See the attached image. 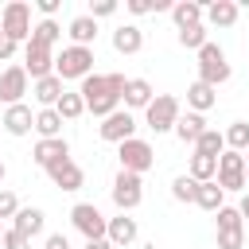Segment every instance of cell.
<instances>
[{
  "instance_id": "obj_36",
  "label": "cell",
  "mask_w": 249,
  "mask_h": 249,
  "mask_svg": "<svg viewBox=\"0 0 249 249\" xmlns=\"http://www.w3.org/2000/svg\"><path fill=\"white\" fill-rule=\"evenodd\" d=\"M117 12V0H89V19H105V16H113Z\"/></svg>"
},
{
  "instance_id": "obj_10",
  "label": "cell",
  "mask_w": 249,
  "mask_h": 249,
  "mask_svg": "<svg viewBox=\"0 0 249 249\" xmlns=\"http://www.w3.org/2000/svg\"><path fill=\"white\" fill-rule=\"evenodd\" d=\"M214 183H218L222 191H241V187H245V156L226 148V152L218 156V175H214Z\"/></svg>"
},
{
  "instance_id": "obj_14",
  "label": "cell",
  "mask_w": 249,
  "mask_h": 249,
  "mask_svg": "<svg viewBox=\"0 0 249 249\" xmlns=\"http://www.w3.org/2000/svg\"><path fill=\"white\" fill-rule=\"evenodd\" d=\"M47 175H51V183L62 187V191H78V187L86 183V171H82L74 160H58V163H51Z\"/></svg>"
},
{
  "instance_id": "obj_30",
  "label": "cell",
  "mask_w": 249,
  "mask_h": 249,
  "mask_svg": "<svg viewBox=\"0 0 249 249\" xmlns=\"http://www.w3.org/2000/svg\"><path fill=\"white\" fill-rule=\"evenodd\" d=\"M58 39H62V27H58L54 19H39V23L31 27V39H27V43H39V47H51V51H54Z\"/></svg>"
},
{
  "instance_id": "obj_17",
  "label": "cell",
  "mask_w": 249,
  "mask_h": 249,
  "mask_svg": "<svg viewBox=\"0 0 249 249\" xmlns=\"http://www.w3.org/2000/svg\"><path fill=\"white\" fill-rule=\"evenodd\" d=\"M136 218H128V214H117V218H109V226H105V237H109V245L113 249H124V245H132L136 241Z\"/></svg>"
},
{
  "instance_id": "obj_20",
  "label": "cell",
  "mask_w": 249,
  "mask_h": 249,
  "mask_svg": "<svg viewBox=\"0 0 249 249\" xmlns=\"http://www.w3.org/2000/svg\"><path fill=\"white\" fill-rule=\"evenodd\" d=\"M237 12H241V8H237L233 0H214V4L202 8V19H206L210 27H233V23H237Z\"/></svg>"
},
{
  "instance_id": "obj_43",
  "label": "cell",
  "mask_w": 249,
  "mask_h": 249,
  "mask_svg": "<svg viewBox=\"0 0 249 249\" xmlns=\"http://www.w3.org/2000/svg\"><path fill=\"white\" fill-rule=\"evenodd\" d=\"M86 249H113L109 237H97V241H86Z\"/></svg>"
},
{
  "instance_id": "obj_18",
  "label": "cell",
  "mask_w": 249,
  "mask_h": 249,
  "mask_svg": "<svg viewBox=\"0 0 249 249\" xmlns=\"http://www.w3.org/2000/svg\"><path fill=\"white\" fill-rule=\"evenodd\" d=\"M43 226H47V214H43L39 206H19V210H16V218H12V230H16V233H23L27 241H31L35 233H43Z\"/></svg>"
},
{
  "instance_id": "obj_42",
  "label": "cell",
  "mask_w": 249,
  "mask_h": 249,
  "mask_svg": "<svg viewBox=\"0 0 249 249\" xmlns=\"http://www.w3.org/2000/svg\"><path fill=\"white\" fill-rule=\"evenodd\" d=\"M43 249H70V241H66V233H51Z\"/></svg>"
},
{
  "instance_id": "obj_47",
  "label": "cell",
  "mask_w": 249,
  "mask_h": 249,
  "mask_svg": "<svg viewBox=\"0 0 249 249\" xmlns=\"http://www.w3.org/2000/svg\"><path fill=\"white\" fill-rule=\"evenodd\" d=\"M4 175H8V167H4V160H0V183H4Z\"/></svg>"
},
{
  "instance_id": "obj_39",
  "label": "cell",
  "mask_w": 249,
  "mask_h": 249,
  "mask_svg": "<svg viewBox=\"0 0 249 249\" xmlns=\"http://www.w3.org/2000/svg\"><path fill=\"white\" fill-rule=\"evenodd\" d=\"M35 8L43 12V19H54V12L62 8V0H35Z\"/></svg>"
},
{
  "instance_id": "obj_40",
  "label": "cell",
  "mask_w": 249,
  "mask_h": 249,
  "mask_svg": "<svg viewBox=\"0 0 249 249\" xmlns=\"http://www.w3.org/2000/svg\"><path fill=\"white\" fill-rule=\"evenodd\" d=\"M12 58H16V43L0 35V62H12Z\"/></svg>"
},
{
  "instance_id": "obj_13",
  "label": "cell",
  "mask_w": 249,
  "mask_h": 249,
  "mask_svg": "<svg viewBox=\"0 0 249 249\" xmlns=\"http://www.w3.org/2000/svg\"><path fill=\"white\" fill-rule=\"evenodd\" d=\"M23 93H27V74H23V66L0 70V101H4V105H19Z\"/></svg>"
},
{
  "instance_id": "obj_12",
  "label": "cell",
  "mask_w": 249,
  "mask_h": 249,
  "mask_svg": "<svg viewBox=\"0 0 249 249\" xmlns=\"http://www.w3.org/2000/svg\"><path fill=\"white\" fill-rule=\"evenodd\" d=\"M101 140H109V144H124V140H132L136 136V117L128 113V109H117V113H109L105 121H101Z\"/></svg>"
},
{
  "instance_id": "obj_27",
  "label": "cell",
  "mask_w": 249,
  "mask_h": 249,
  "mask_svg": "<svg viewBox=\"0 0 249 249\" xmlns=\"http://www.w3.org/2000/svg\"><path fill=\"white\" fill-rule=\"evenodd\" d=\"M214 101H218L214 86H206V82H191V89H187V105H191V113H206V109H214Z\"/></svg>"
},
{
  "instance_id": "obj_9",
  "label": "cell",
  "mask_w": 249,
  "mask_h": 249,
  "mask_svg": "<svg viewBox=\"0 0 249 249\" xmlns=\"http://www.w3.org/2000/svg\"><path fill=\"white\" fill-rule=\"evenodd\" d=\"M245 245V218L237 214V206H222L218 210V249H241Z\"/></svg>"
},
{
  "instance_id": "obj_34",
  "label": "cell",
  "mask_w": 249,
  "mask_h": 249,
  "mask_svg": "<svg viewBox=\"0 0 249 249\" xmlns=\"http://www.w3.org/2000/svg\"><path fill=\"white\" fill-rule=\"evenodd\" d=\"M210 39H206V27L202 23H195V27H183L179 31V47H187V51H202Z\"/></svg>"
},
{
  "instance_id": "obj_24",
  "label": "cell",
  "mask_w": 249,
  "mask_h": 249,
  "mask_svg": "<svg viewBox=\"0 0 249 249\" xmlns=\"http://www.w3.org/2000/svg\"><path fill=\"white\" fill-rule=\"evenodd\" d=\"M66 35H70L74 47H89V43L97 39V19H89V16H74L70 27H66Z\"/></svg>"
},
{
  "instance_id": "obj_2",
  "label": "cell",
  "mask_w": 249,
  "mask_h": 249,
  "mask_svg": "<svg viewBox=\"0 0 249 249\" xmlns=\"http://www.w3.org/2000/svg\"><path fill=\"white\" fill-rule=\"evenodd\" d=\"M54 74L62 78V82H82V78H89L93 74V47H62V54H54Z\"/></svg>"
},
{
  "instance_id": "obj_45",
  "label": "cell",
  "mask_w": 249,
  "mask_h": 249,
  "mask_svg": "<svg viewBox=\"0 0 249 249\" xmlns=\"http://www.w3.org/2000/svg\"><path fill=\"white\" fill-rule=\"evenodd\" d=\"M237 214H241V218H249V195L241 198V206H237Z\"/></svg>"
},
{
  "instance_id": "obj_38",
  "label": "cell",
  "mask_w": 249,
  "mask_h": 249,
  "mask_svg": "<svg viewBox=\"0 0 249 249\" xmlns=\"http://www.w3.org/2000/svg\"><path fill=\"white\" fill-rule=\"evenodd\" d=\"M0 245H4V249H31V241H27L23 233H16V230H4Z\"/></svg>"
},
{
  "instance_id": "obj_11",
  "label": "cell",
  "mask_w": 249,
  "mask_h": 249,
  "mask_svg": "<svg viewBox=\"0 0 249 249\" xmlns=\"http://www.w3.org/2000/svg\"><path fill=\"white\" fill-rule=\"evenodd\" d=\"M23 74L27 78H51L54 74V51L39 47V43H23Z\"/></svg>"
},
{
  "instance_id": "obj_44",
  "label": "cell",
  "mask_w": 249,
  "mask_h": 249,
  "mask_svg": "<svg viewBox=\"0 0 249 249\" xmlns=\"http://www.w3.org/2000/svg\"><path fill=\"white\" fill-rule=\"evenodd\" d=\"M152 12H171V0H152Z\"/></svg>"
},
{
  "instance_id": "obj_5",
  "label": "cell",
  "mask_w": 249,
  "mask_h": 249,
  "mask_svg": "<svg viewBox=\"0 0 249 249\" xmlns=\"http://www.w3.org/2000/svg\"><path fill=\"white\" fill-rule=\"evenodd\" d=\"M179 97H171V93H156L152 97V105L144 109V124L152 128V132H171L175 128V121H179Z\"/></svg>"
},
{
  "instance_id": "obj_15",
  "label": "cell",
  "mask_w": 249,
  "mask_h": 249,
  "mask_svg": "<svg viewBox=\"0 0 249 249\" xmlns=\"http://www.w3.org/2000/svg\"><path fill=\"white\" fill-rule=\"evenodd\" d=\"M152 97H156V89H152V82H148V78H128V82H124L121 101H124V109H128V113H132V109H148V105H152Z\"/></svg>"
},
{
  "instance_id": "obj_29",
  "label": "cell",
  "mask_w": 249,
  "mask_h": 249,
  "mask_svg": "<svg viewBox=\"0 0 249 249\" xmlns=\"http://www.w3.org/2000/svg\"><path fill=\"white\" fill-rule=\"evenodd\" d=\"M35 132H39V140L62 136V117H58L54 109H39V113H35Z\"/></svg>"
},
{
  "instance_id": "obj_32",
  "label": "cell",
  "mask_w": 249,
  "mask_h": 249,
  "mask_svg": "<svg viewBox=\"0 0 249 249\" xmlns=\"http://www.w3.org/2000/svg\"><path fill=\"white\" fill-rule=\"evenodd\" d=\"M187 175L195 179V183H210L214 175H218V160H210V156H191V167H187Z\"/></svg>"
},
{
  "instance_id": "obj_35",
  "label": "cell",
  "mask_w": 249,
  "mask_h": 249,
  "mask_svg": "<svg viewBox=\"0 0 249 249\" xmlns=\"http://www.w3.org/2000/svg\"><path fill=\"white\" fill-rule=\"evenodd\" d=\"M195 191H198V183L191 175H175L171 179V198L175 202H195Z\"/></svg>"
},
{
  "instance_id": "obj_33",
  "label": "cell",
  "mask_w": 249,
  "mask_h": 249,
  "mask_svg": "<svg viewBox=\"0 0 249 249\" xmlns=\"http://www.w3.org/2000/svg\"><path fill=\"white\" fill-rule=\"evenodd\" d=\"M222 136H226V148L230 152H245L249 148V121H233Z\"/></svg>"
},
{
  "instance_id": "obj_41",
  "label": "cell",
  "mask_w": 249,
  "mask_h": 249,
  "mask_svg": "<svg viewBox=\"0 0 249 249\" xmlns=\"http://www.w3.org/2000/svg\"><path fill=\"white\" fill-rule=\"evenodd\" d=\"M128 12L132 16H148L152 12V0H128Z\"/></svg>"
},
{
  "instance_id": "obj_22",
  "label": "cell",
  "mask_w": 249,
  "mask_h": 249,
  "mask_svg": "<svg viewBox=\"0 0 249 249\" xmlns=\"http://www.w3.org/2000/svg\"><path fill=\"white\" fill-rule=\"evenodd\" d=\"M183 144H195L202 132H206V121H202V113H179V121H175V128H171Z\"/></svg>"
},
{
  "instance_id": "obj_31",
  "label": "cell",
  "mask_w": 249,
  "mask_h": 249,
  "mask_svg": "<svg viewBox=\"0 0 249 249\" xmlns=\"http://www.w3.org/2000/svg\"><path fill=\"white\" fill-rule=\"evenodd\" d=\"M195 152H198V156H210V160H218V156L226 152V136H222L218 128H206V132L195 140Z\"/></svg>"
},
{
  "instance_id": "obj_23",
  "label": "cell",
  "mask_w": 249,
  "mask_h": 249,
  "mask_svg": "<svg viewBox=\"0 0 249 249\" xmlns=\"http://www.w3.org/2000/svg\"><path fill=\"white\" fill-rule=\"evenodd\" d=\"M171 19H175L179 31L183 27H195V23H202V4L198 0H175L171 4Z\"/></svg>"
},
{
  "instance_id": "obj_3",
  "label": "cell",
  "mask_w": 249,
  "mask_h": 249,
  "mask_svg": "<svg viewBox=\"0 0 249 249\" xmlns=\"http://www.w3.org/2000/svg\"><path fill=\"white\" fill-rule=\"evenodd\" d=\"M0 35H4V39H12L16 47L31 39V8H27L23 0L4 4V12H0Z\"/></svg>"
},
{
  "instance_id": "obj_6",
  "label": "cell",
  "mask_w": 249,
  "mask_h": 249,
  "mask_svg": "<svg viewBox=\"0 0 249 249\" xmlns=\"http://www.w3.org/2000/svg\"><path fill=\"white\" fill-rule=\"evenodd\" d=\"M117 156H121V171H132V175H144V171L156 163L152 144H148V140H140V136H132V140L117 144Z\"/></svg>"
},
{
  "instance_id": "obj_48",
  "label": "cell",
  "mask_w": 249,
  "mask_h": 249,
  "mask_svg": "<svg viewBox=\"0 0 249 249\" xmlns=\"http://www.w3.org/2000/svg\"><path fill=\"white\" fill-rule=\"evenodd\" d=\"M0 237H4V226H0Z\"/></svg>"
},
{
  "instance_id": "obj_21",
  "label": "cell",
  "mask_w": 249,
  "mask_h": 249,
  "mask_svg": "<svg viewBox=\"0 0 249 249\" xmlns=\"http://www.w3.org/2000/svg\"><path fill=\"white\" fill-rule=\"evenodd\" d=\"M144 47V31L136 27V23H121L117 31H113V51L117 54H136Z\"/></svg>"
},
{
  "instance_id": "obj_26",
  "label": "cell",
  "mask_w": 249,
  "mask_h": 249,
  "mask_svg": "<svg viewBox=\"0 0 249 249\" xmlns=\"http://www.w3.org/2000/svg\"><path fill=\"white\" fill-rule=\"evenodd\" d=\"M58 97H62V78H58V74H51V78H39V82H35V101H39L43 109H54V105H58Z\"/></svg>"
},
{
  "instance_id": "obj_1",
  "label": "cell",
  "mask_w": 249,
  "mask_h": 249,
  "mask_svg": "<svg viewBox=\"0 0 249 249\" xmlns=\"http://www.w3.org/2000/svg\"><path fill=\"white\" fill-rule=\"evenodd\" d=\"M124 74H89V78H82V101H86V113H93V117H109V113H117L121 109V93H124Z\"/></svg>"
},
{
  "instance_id": "obj_8",
  "label": "cell",
  "mask_w": 249,
  "mask_h": 249,
  "mask_svg": "<svg viewBox=\"0 0 249 249\" xmlns=\"http://www.w3.org/2000/svg\"><path fill=\"white\" fill-rule=\"evenodd\" d=\"M70 222H74V230L86 237V241H97V237H105V226H109V218L93 206V202H78L74 210H70Z\"/></svg>"
},
{
  "instance_id": "obj_4",
  "label": "cell",
  "mask_w": 249,
  "mask_h": 249,
  "mask_svg": "<svg viewBox=\"0 0 249 249\" xmlns=\"http://www.w3.org/2000/svg\"><path fill=\"white\" fill-rule=\"evenodd\" d=\"M198 82H206V86H222V82H230V62H226V51L218 47V43H206L202 51H198Z\"/></svg>"
},
{
  "instance_id": "obj_37",
  "label": "cell",
  "mask_w": 249,
  "mask_h": 249,
  "mask_svg": "<svg viewBox=\"0 0 249 249\" xmlns=\"http://www.w3.org/2000/svg\"><path fill=\"white\" fill-rule=\"evenodd\" d=\"M16 210H19V198L0 187V218H16Z\"/></svg>"
},
{
  "instance_id": "obj_19",
  "label": "cell",
  "mask_w": 249,
  "mask_h": 249,
  "mask_svg": "<svg viewBox=\"0 0 249 249\" xmlns=\"http://www.w3.org/2000/svg\"><path fill=\"white\" fill-rule=\"evenodd\" d=\"M43 171L51 167V163H58V160H70V144L62 140V136H54V140H39L35 144V156H31Z\"/></svg>"
},
{
  "instance_id": "obj_7",
  "label": "cell",
  "mask_w": 249,
  "mask_h": 249,
  "mask_svg": "<svg viewBox=\"0 0 249 249\" xmlns=\"http://www.w3.org/2000/svg\"><path fill=\"white\" fill-rule=\"evenodd\" d=\"M113 202H117V210L121 214H128V210H136L140 206V198H144V179L140 175H132V171H121L117 179H113Z\"/></svg>"
},
{
  "instance_id": "obj_46",
  "label": "cell",
  "mask_w": 249,
  "mask_h": 249,
  "mask_svg": "<svg viewBox=\"0 0 249 249\" xmlns=\"http://www.w3.org/2000/svg\"><path fill=\"white\" fill-rule=\"evenodd\" d=\"M241 156H245V187H249V148H245Z\"/></svg>"
},
{
  "instance_id": "obj_28",
  "label": "cell",
  "mask_w": 249,
  "mask_h": 249,
  "mask_svg": "<svg viewBox=\"0 0 249 249\" xmlns=\"http://www.w3.org/2000/svg\"><path fill=\"white\" fill-rule=\"evenodd\" d=\"M54 113H58L62 121H78V117L86 113V101H82V93H78V89H62V97H58Z\"/></svg>"
},
{
  "instance_id": "obj_25",
  "label": "cell",
  "mask_w": 249,
  "mask_h": 249,
  "mask_svg": "<svg viewBox=\"0 0 249 249\" xmlns=\"http://www.w3.org/2000/svg\"><path fill=\"white\" fill-rule=\"evenodd\" d=\"M222 198H226V191H222L214 179H210V183H198V191H195V206H198V210H210V214H218V210L226 206Z\"/></svg>"
},
{
  "instance_id": "obj_16",
  "label": "cell",
  "mask_w": 249,
  "mask_h": 249,
  "mask_svg": "<svg viewBox=\"0 0 249 249\" xmlns=\"http://www.w3.org/2000/svg\"><path fill=\"white\" fill-rule=\"evenodd\" d=\"M0 124H4V132H8V136H27V132L35 128L31 105H23V101H19V105H8V109H4V121H0Z\"/></svg>"
}]
</instances>
